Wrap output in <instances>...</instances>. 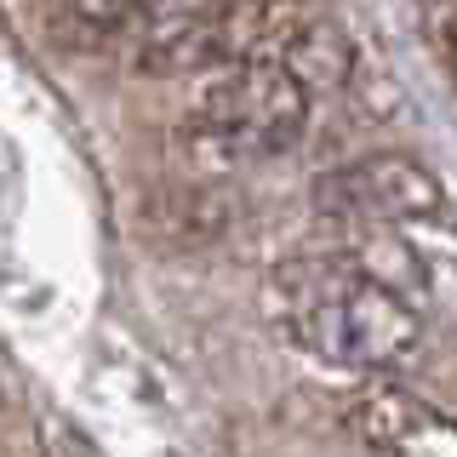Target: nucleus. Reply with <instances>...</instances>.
<instances>
[{
	"instance_id": "obj_5",
	"label": "nucleus",
	"mask_w": 457,
	"mask_h": 457,
	"mask_svg": "<svg viewBox=\"0 0 457 457\" xmlns=\"http://www.w3.org/2000/svg\"><path fill=\"white\" fill-rule=\"evenodd\" d=\"M303 18V0H223L212 12V52L218 63H280V46Z\"/></svg>"
},
{
	"instance_id": "obj_4",
	"label": "nucleus",
	"mask_w": 457,
	"mask_h": 457,
	"mask_svg": "<svg viewBox=\"0 0 457 457\" xmlns=\"http://www.w3.org/2000/svg\"><path fill=\"white\" fill-rule=\"evenodd\" d=\"M349 423L361 428L366 446L389 457H457V423L440 418L435 406H423L406 389H371L361 406L349 411Z\"/></svg>"
},
{
	"instance_id": "obj_7",
	"label": "nucleus",
	"mask_w": 457,
	"mask_h": 457,
	"mask_svg": "<svg viewBox=\"0 0 457 457\" xmlns=\"http://www.w3.org/2000/svg\"><path fill=\"white\" fill-rule=\"evenodd\" d=\"M280 69L292 75L303 92H337L343 80H349V69H354V46H349V35H343L337 23H326V18H303L292 29V40L280 46Z\"/></svg>"
},
{
	"instance_id": "obj_12",
	"label": "nucleus",
	"mask_w": 457,
	"mask_h": 457,
	"mask_svg": "<svg viewBox=\"0 0 457 457\" xmlns=\"http://www.w3.org/2000/svg\"><path fill=\"white\" fill-rule=\"evenodd\" d=\"M452 80H457V46H452Z\"/></svg>"
},
{
	"instance_id": "obj_8",
	"label": "nucleus",
	"mask_w": 457,
	"mask_h": 457,
	"mask_svg": "<svg viewBox=\"0 0 457 457\" xmlns=\"http://www.w3.org/2000/svg\"><path fill=\"white\" fill-rule=\"evenodd\" d=\"M354 269H361L366 280H378V286H389V292H400L406 303H423L428 297V269H423V257H418V246H411L400 228H389V223H378V228H366L361 240H354V252H343Z\"/></svg>"
},
{
	"instance_id": "obj_2",
	"label": "nucleus",
	"mask_w": 457,
	"mask_h": 457,
	"mask_svg": "<svg viewBox=\"0 0 457 457\" xmlns=\"http://www.w3.org/2000/svg\"><path fill=\"white\" fill-rule=\"evenodd\" d=\"M309 132V92L280 63L206 69L189 109V149L212 166H252L297 149Z\"/></svg>"
},
{
	"instance_id": "obj_3",
	"label": "nucleus",
	"mask_w": 457,
	"mask_h": 457,
	"mask_svg": "<svg viewBox=\"0 0 457 457\" xmlns=\"http://www.w3.org/2000/svg\"><path fill=\"white\" fill-rule=\"evenodd\" d=\"M446 183L435 178L423 161L411 154H395V149H378V154H361L349 166H332L326 178H314V212L332 223H361V228H378V223H435L446 218Z\"/></svg>"
},
{
	"instance_id": "obj_6",
	"label": "nucleus",
	"mask_w": 457,
	"mask_h": 457,
	"mask_svg": "<svg viewBox=\"0 0 457 457\" xmlns=\"http://www.w3.org/2000/svg\"><path fill=\"white\" fill-rule=\"evenodd\" d=\"M132 63L143 75H206V69H218L212 12H143L132 23Z\"/></svg>"
},
{
	"instance_id": "obj_10",
	"label": "nucleus",
	"mask_w": 457,
	"mask_h": 457,
	"mask_svg": "<svg viewBox=\"0 0 457 457\" xmlns=\"http://www.w3.org/2000/svg\"><path fill=\"white\" fill-rule=\"evenodd\" d=\"M149 0H75V23L97 29V35H114V29H132L143 18Z\"/></svg>"
},
{
	"instance_id": "obj_9",
	"label": "nucleus",
	"mask_w": 457,
	"mask_h": 457,
	"mask_svg": "<svg viewBox=\"0 0 457 457\" xmlns=\"http://www.w3.org/2000/svg\"><path fill=\"white\" fill-rule=\"evenodd\" d=\"M228 206H235V200L218 195V189H171L161 218H166V235L206 240V235H218V228L228 223Z\"/></svg>"
},
{
	"instance_id": "obj_1",
	"label": "nucleus",
	"mask_w": 457,
	"mask_h": 457,
	"mask_svg": "<svg viewBox=\"0 0 457 457\" xmlns=\"http://www.w3.org/2000/svg\"><path fill=\"white\" fill-rule=\"evenodd\" d=\"M269 314L292 349L337 371L395 366L423 337V309L366 280L349 257H286L269 275Z\"/></svg>"
},
{
	"instance_id": "obj_11",
	"label": "nucleus",
	"mask_w": 457,
	"mask_h": 457,
	"mask_svg": "<svg viewBox=\"0 0 457 457\" xmlns=\"http://www.w3.org/2000/svg\"><path fill=\"white\" fill-rule=\"evenodd\" d=\"M223 0H149L143 12H218Z\"/></svg>"
}]
</instances>
